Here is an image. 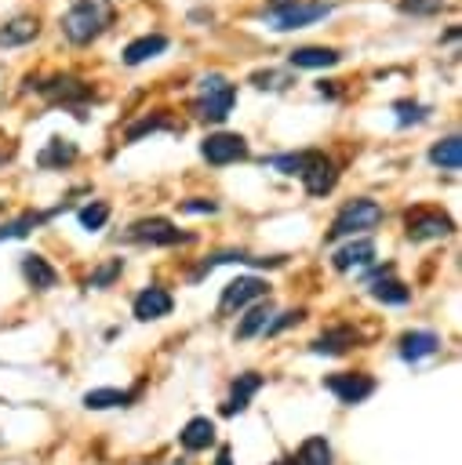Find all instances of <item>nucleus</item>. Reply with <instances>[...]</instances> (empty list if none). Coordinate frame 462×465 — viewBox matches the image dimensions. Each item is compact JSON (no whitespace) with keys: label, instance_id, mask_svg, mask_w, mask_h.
Wrapping results in <instances>:
<instances>
[{"label":"nucleus","instance_id":"nucleus-42","mask_svg":"<svg viewBox=\"0 0 462 465\" xmlns=\"http://www.w3.org/2000/svg\"><path fill=\"white\" fill-rule=\"evenodd\" d=\"M0 160H4V156H0Z\"/></svg>","mask_w":462,"mask_h":465},{"label":"nucleus","instance_id":"nucleus-18","mask_svg":"<svg viewBox=\"0 0 462 465\" xmlns=\"http://www.w3.org/2000/svg\"><path fill=\"white\" fill-rule=\"evenodd\" d=\"M269 320H273V302H269V298L251 302V305L244 309L240 323H236V338H240V341H247V338H255V334H266Z\"/></svg>","mask_w":462,"mask_h":465},{"label":"nucleus","instance_id":"nucleus-5","mask_svg":"<svg viewBox=\"0 0 462 465\" xmlns=\"http://www.w3.org/2000/svg\"><path fill=\"white\" fill-rule=\"evenodd\" d=\"M247 138L236 134V131H215L200 142V156L211 163V167H226V163H236V160H247Z\"/></svg>","mask_w":462,"mask_h":465},{"label":"nucleus","instance_id":"nucleus-20","mask_svg":"<svg viewBox=\"0 0 462 465\" xmlns=\"http://www.w3.org/2000/svg\"><path fill=\"white\" fill-rule=\"evenodd\" d=\"M287 62H291L295 69H331V65H338V62H342V51L306 44V47H295V51L287 54Z\"/></svg>","mask_w":462,"mask_h":465},{"label":"nucleus","instance_id":"nucleus-24","mask_svg":"<svg viewBox=\"0 0 462 465\" xmlns=\"http://www.w3.org/2000/svg\"><path fill=\"white\" fill-rule=\"evenodd\" d=\"M229 262H240V265H280L284 258H251L247 251H218V254H207V258L196 265L193 280H200V276H207L211 269H218V265H229Z\"/></svg>","mask_w":462,"mask_h":465},{"label":"nucleus","instance_id":"nucleus-13","mask_svg":"<svg viewBox=\"0 0 462 465\" xmlns=\"http://www.w3.org/2000/svg\"><path fill=\"white\" fill-rule=\"evenodd\" d=\"M397 352H400L404 363H422V360L440 352V334H433V331H404L400 341H397Z\"/></svg>","mask_w":462,"mask_h":465},{"label":"nucleus","instance_id":"nucleus-39","mask_svg":"<svg viewBox=\"0 0 462 465\" xmlns=\"http://www.w3.org/2000/svg\"><path fill=\"white\" fill-rule=\"evenodd\" d=\"M273 465H298V461H295V458H276Z\"/></svg>","mask_w":462,"mask_h":465},{"label":"nucleus","instance_id":"nucleus-23","mask_svg":"<svg viewBox=\"0 0 462 465\" xmlns=\"http://www.w3.org/2000/svg\"><path fill=\"white\" fill-rule=\"evenodd\" d=\"M76 142H69V138H51L44 149H40V156H36V163L44 167V171H58V167H69L73 160H76Z\"/></svg>","mask_w":462,"mask_h":465},{"label":"nucleus","instance_id":"nucleus-1","mask_svg":"<svg viewBox=\"0 0 462 465\" xmlns=\"http://www.w3.org/2000/svg\"><path fill=\"white\" fill-rule=\"evenodd\" d=\"M113 15H116L113 0H73L69 11L62 15V33H65L69 44L84 47V44L98 40L109 29Z\"/></svg>","mask_w":462,"mask_h":465},{"label":"nucleus","instance_id":"nucleus-10","mask_svg":"<svg viewBox=\"0 0 462 465\" xmlns=\"http://www.w3.org/2000/svg\"><path fill=\"white\" fill-rule=\"evenodd\" d=\"M327 15H331V4H302V0H295L287 11H280V15L266 18V22L276 33H291V29H306V25H313V22L327 18Z\"/></svg>","mask_w":462,"mask_h":465},{"label":"nucleus","instance_id":"nucleus-26","mask_svg":"<svg viewBox=\"0 0 462 465\" xmlns=\"http://www.w3.org/2000/svg\"><path fill=\"white\" fill-rule=\"evenodd\" d=\"M367 294H371L375 302H382V305H407V302H411V287L400 283V280H393V276L371 280V283H367Z\"/></svg>","mask_w":462,"mask_h":465},{"label":"nucleus","instance_id":"nucleus-8","mask_svg":"<svg viewBox=\"0 0 462 465\" xmlns=\"http://www.w3.org/2000/svg\"><path fill=\"white\" fill-rule=\"evenodd\" d=\"M258 298H269V283L262 276H236L222 287V298H218V312H236V309H247L251 302Z\"/></svg>","mask_w":462,"mask_h":465},{"label":"nucleus","instance_id":"nucleus-29","mask_svg":"<svg viewBox=\"0 0 462 465\" xmlns=\"http://www.w3.org/2000/svg\"><path fill=\"white\" fill-rule=\"evenodd\" d=\"M313 156H316V149H298V153H276V156H269L266 163H269L273 171L287 174V178H302L306 167L313 163Z\"/></svg>","mask_w":462,"mask_h":465},{"label":"nucleus","instance_id":"nucleus-22","mask_svg":"<svg viewBox=\"0 0 462 465\" xmlns=\"http://www.w3.org/2000/svg\"><path fill=\"white\" fill-rule=\"evenodd\" d=\"M36 36H40V22L33 15H18V18L0 25V47H22V44H29Z\"/></svg>","mask_w":462,"mask_h":465},{"label":"nucleus","instance_id":"nucleus-17","mask_svg":"<svg viewBox=\"0 0 462 465\" xmlns=\"http://www.w3.org/2000/svg\"><path fill=\"white\" fill-rule=\"evenodd\" d=\"M22 276H25V283L33 287V291H51V287H58V269L44 258V254H22Z\"/></svg>","mask_w":462,"mask_h":465},{"label":"nucleus","instance_id":"nucleus-33","mask_svg":"<svg viewBox=\"0 0 462 465\" xmlns=\"http://www.w3.org/2000/svg\"><path fill=\"white\" fill-rule=\"evenodd\" d=\"M393 113H397V127H407V124H418V120H426V109H422L418 102H411V98H400V102H393Z\"/></svg>","mask_w":462,"mask_h":465},{"label":"nucleus","instance_id":"nucleus-34","mask_svg":"<svg viewBox=\"0 0 462 465\" xmlns=\"http://www.w3.org/2000/svg\"><path fill=\"white\" fill-rule=\"evenodd\" d=\"M160 127H167V120H164V113H153V116H142L138 124H131L124 138H127V142H138L142 134H153V131H160Z\"/></svg>","mask_w":462,"mask_h":465},{"label":"nucleus","instance_id":"nucleus-27","mask_svg":"<svg viewBox=\"0 0 462 465\" xmlns=\"http://www.w3.org/2000/svg\"><path fill=\"white\" fill-rule=\"evenodd\" d=\"M131 400H135V392H127V389H113V385H105V389H87V392H84V407H87V411L131 407Z\"/></svg>","mask_w":462,"mask_h":465},{"label":"nucleus","instance_id":"nucleus-7","mask_svg":"<svg viewBox=\"0 0 462 465\" xmlns=\"http://www.w3.org/2000/svg\"><path fill=\"white\" fill-rule=\"evenodd\" d=\"M324 389H327L338 403L353 407V403H364V400L378 389V381H375L371 374H364V371H338V374H327V378H324Z\"/></svg>","mask_w":462,"mask_h":465},{"label":"nucleus","instance_id":"nucleus-25","mask_svg":"<svg viewBox=\"0 0 462 465\" xmlns=\"http://www.w3.org/2000/svg\"><path fill=\"white\" fill-rule=\"evenodd\" d=\"M62 207H51V211H22L18 218H11V222H4L0 225V243L4 240H22V236H29L36 225H44L51 214H58Z\"/></svg>","mask_w":462,"mask_h":465},{"label":"nucleus","instance_id":"nucleus-35","mask_svg":"<svg viewBox=\"0 0 462 465\" xmlns=\"http://www.w3.org/2000/svg\"><path fill=\"white\" fill-rule=\"evenodd\" d=\"M302 320H306V309H287V312H280V316L269 320L266 334L273 338V334H280V331H287V327H295V323H302Z\"/></svg>","mask_w":462,"mask_h":465},{"label":"nucleus","instance_id":"nucleus-37","mask_svg":"<svg viewBox=\"0 0 462 465\" xmlns=\"http://www.w3.org/2000/svg\"><path fill=\"white\" fill-rule=\"evenodd\" d=\"M440 7H444V0H400V11L404 15H433Z\"/></svg>","mask_w":462,"mask_h":465},{"label":"nucleus","instance_id":"nucleus-41","mask_svg":"<svg viewBox=\"0 0 462 465\" xmlns=\"http://www.w3.org/2000/svg\"><path fill=\"white\" fill-rule=\"evenodd\" d=\"M0 211H4V203H0Z\"/></svg>","mask_w":462,"mask_h":465},{"label":"nucleus","instance_id":"nucleus-4","mask_svg":"<svg viewBox=\"0 0 462 465\" xmlns=\"http://www.w3.org/2000/svg\"><path fill=\"white\" fill-rule=\"evenodd\" d=\"M404 232L407 240L422 243V240H440V236H451L455 232V222L440 211V207H411L404 214Z\"/></svg>","mask_w":462,"mask_h":465},{"label":"nucleus","instance_id":"nucleus-14","mask_svg":"<svg viewBox=\"0 0 462 465\" xmlns=\"http://www.w3.org/2000/svg\"><path fill=\"white\" fill-rule=\"evenodd\" d=\"M335 182H338V167H335V160H331V156H324V153L316 149L313 163H309V167H306V174H302L306 193H309V196H327V193L335 189Z\"/></svg>","mask_w":462,"mask_h":465},{"label":"nucleus","instance_id":"nucleus-30","mask_svg":"<svg viewBox=\"0 0 462 465\" xmlns=\"http://www.w3.org/2000/svg\"><path fill=\"white\" fill-rule=\"evenodd\" d=\"M298 465H335V450L324 436H306L298 443V454H295Z\"/></svg>","mask_w":462,"mask_h":465},{"label":"nucleus","instance_id":"nucleus-16","mask_svg":"<svg viewBox=\"0 0 462 465\" xmlns=\"http://www.w3.org/2000/svg\"><path fill=\"white\" fill-rule=\"evenodd\" d=\"M262 385H266V378H262L258 371H244V374H236V381H233V389H229V396H226V403H222V414L229 418V414L247 411L251 396H255Z\"/></svg>","mask_w":462,"mask_h":465},{"label":"nucleus","instance_id":"nucleus-36","mask_svg":"<svg viewBox=\"0 0 462 465\" xmlns=\"http://www.w3.org/2000/svg\"><path fill=\"white\" fill-rule=\"evenodd\" d=\"M178 211L182 214H215L218 211V200H211V196H189V200L178 203Z\"/></svg>","mask_w":462,"mask_h":465},{"label":"nucleus","instance_id":"nucleus-3","mask_svg":"<svg viewBox=\"0 0 462 465\" xmlns=\"http://www.w3.org/2000/svg\"><path fill=\"white\" fill-rule=\"evenodd\" d=\"M382 218H386V211H382L378 200L357 196V200L342 203V211L335 214V222H331V229H327V240H342V236H353V232H367V229H375Z\"/></svg>","mask_w":462,"mask_h":465},{"label":"nucleus","instance_id":"nucleus-6","mask_svg":"<svg viewBox=\"0 0 462 465\" xmlns=\"http://www.w3.org/2000/svg\"><path fill=\"white\" fill-rule=\"evenodd\" d=\"M124 240H131V243H153V247H171V243L193 240V232H178L175 222H167V218H138V222L127 225Z\"/></svg>","mask_w":462,"mask_h":465},{"label":"nucleus","instance_id":"nucleus-12","mask_svg":"<svg viewBox=\"0 0 462 465\" xmlns=\"http://www.w3.org/2000/svg\"><path fill=\"white\" fill-rule=\"evenodd\" d=\"M357 345H360V331L349 327V323H335V327L320 331L309 341V352H316V356H342V352H349Z\"/></svg>","mask_w":462,"mask_h":465},{"label":"nucleus","instance_id":"nucleus-31","mask_svg":"<svg viewBox=\"0 0 462 465\" xmlns=\"http://www.w3.org/2000/svg\"><path fill=\"white\" fill-rule=\"evenodd\" d=\"M76 222H80V229L98 232V229L109 222V203H105V200H91V203H84V207L76 211Z\"/></svg>","mask_w":462,"mask_h":465},{"label":"nucleus","instance_id":"nucleus-38","mask_svg":"<svg viewBox=\"0 0 462 465\" xmlns=\"http://www.w3.org/2000/svg\"><path fill=\"white\" fill-rule=\"evenodd\" d=\"M215 465H233V450H229V447H218V458H215Z\"/></svg>","mask_w":462,"mask_h":465},{"label":"nucleus","instance_id":"nucleus-11","mask_svg":"<svg viewBox=\"0 0 462 465\" xmlns=\"http://www.w3.org/2000/svg\"><path fill=\"white\" fill-rule=\"evenodd\" d=\"M171 309H175V298H171V291H164L160 283L142 287V291L135 294V302H131V312H135V320H142V323L164 320V316H171Z\"/></svg>","mask_w":462,"mask_h":465},{"label":"nucleus","instance_id":"nucleus-19","mask_svg":"<svg viewBox=\"0 0 462 465\" xmlns=\"http://www.w3.org/2000/svg\"><path fill=\"white\" fill-rule=\"evenodd\" d=\"M178 443H182V450H189V454L207 450V447L215 443V421L204 418V414L189 418V421L182 425V432H178Z\"/></svg>","mask_w":462,"mask_h":465},{"label":"nucleus","instance_id":"nucleus-2","mask_svg":"<svg viewBox=\"0 0 462 465\" xmlns=\"http://www.w3.org/2000/svg\"><path fill=\"white\" fill-rule=\"evenodd\" d=\"M236 105V84H229L222 73H207L200 80V98L193 102V116L207 124H222Z\"/></svg>","mask_w":462,"mask_h":465},{"label":"nucleus","instance_id":"nucleus-15","mask_svg":"<svg viewBox=\"0 0 462 465\" xmlns=\"http://www.w3.org/2000/svg\"><path fill=\"white\" fill-rule=\"evenodd\" d=\"M371 262H375V240H367V236H360V240H349L346 247H338V251L331 254V265H335L338 272L367 269Z\"/></svg>","mask_w":462,"mask_h":465},{"label":"nucleus","instance_id":"nucleus-32","mask_svg":"<svg viewBox=\"0 0 462 465\" xmlns=\"http://www.w3.org/2000/svg\"><path fill=\"white\" fill-rule=\"evenodd\" d=\"M124 272V258H109V262H102L91 276H87V287H95V291H102V287H109L116 276Z\"/></svg>","mask_w":462,"mask_h":465},{"label":"nucleus","instance_id":"nucleus-28","mask_svg":"<svg viewBox=\"0 0 462 465\" xmlns=\"http://www.w3.org/2000/svg\"><path fill=\"white\" fill-rule=\"evenodd\" d=\"M429 163L440 167V171H458V163H462V138H458V134L440 138V142L429 149Z\"/></svg>","mask_w":462,"mask_h":465},{"label":"nucleus","instance_id":"nucleus-21","mask_svg":"<svg viewBox=\"0 0 462 465\" xmlns=\"http://www.w3.org/2000/svg\"><path fill=\"white\" fill-rule=\"evenodd\" d=\"M167 51V36L164 33H146V36H135L127 47H124V65H142L156 54Z\"/></svg>","mask_w":462,"mask_h":465},{"label":"nucleus","instance_id":"nucleus-9","mask_svg":"<svg viewBox=\"0 0 462 465\" xmlns=\"http://www.w3.org/2000/svg\"><path fill=\"white\" fill-rule=\"evenodd\" d=\"M36 91H40L44 98H51V102H62V105H84L87 98H95L91 84H84V80H76V76H69V73L40 80Z\"/></svg>","mask_w":462,"mask_h":465},{"label":"nucleus","instance_id":"nucleus-40","mask_svg":"<svg viewBox=\"0 0 462 465\" xmlns=\"http://www.w3.org/2000/svg\"><path fill=\"white\" fill-rule=\"evenodd\" d=\"M138 465H149V461H138Z\"/></svg>","mask_w":462,"mask_h":465}]
</instances>
